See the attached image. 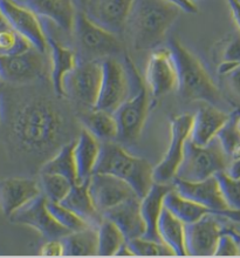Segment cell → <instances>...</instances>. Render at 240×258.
<instances>
[{"mask_svg": "<svg viewBox=\"0 0 240 258\" xmlns=\"http://www.w3.org/2000/svg\"><path fill=\"white\" fill-rule=\"evenodd\" d=\"M67 133L66 120L55 105L47 100H32L14 110L10 135L21 152L44 155L58 150Z\"/></svg>", "mask_w": 240, "mask_h": 258, "instance_id": "cell-1", "label": "cell"}, {"mask_svg": "<svg viewBox=\"0 0 240 258\" xmlns=\"http://www.w3.org/2000/svg\"><path fill=\"white\" fill-rule=\"evenodd\" d=\"M180 12L164 0H136L127 23L136 51L156 47L180 17Z\"/></svg>", "mask_w": 240, "mask_h": 258, "instance_id": "cell-2", "label": "cell"}, {"mask_svg": "<svg viewBox=\"0 0 240 258\" xmlns=\"http://www.w3.org/2000/svg\"><path fill=\"white\" fill-rule=\"evenodd\" d=\"M177 73V91L190 101H204L217 106L221 101L219 88L197 56L178 40L169 45Z\"/></svg>", "mask_w": 240, "mask_h": 258, "instance_id": "cell-3", "label": "cell"}, {"mask_svg": "<svg viewBox=\"0 0 240 258\" xmlns=\"http://www.w3.org/2000/svg\"><path fill=\"white\" fill-rule=\"evenodd\" d=\"M153 167L149 161L134 156L114 141L101 142L94 173L109 174L124 181L142 199L152 187Z\"/></svg>", "mask_w": 240, "mask_h": 258, "instance_id": "cell-4", "label": "cell"}, {"mask_svg": "<svg viewBox=\"0 0 240 258\" xmlns=\"http://www.w3.org/2000/svg\"><path fill=\"white\" fill-rule=\"evenodd\" d=\"M124 64L130 78V92L128 98L113 114L119 129L117 140L130 142L138 139L144 128L149 114L150 100L146 92V86L143 84L134 63L128 56L125 58Z\"/></svg>", "mask_w": 240, "mask_h": 258, "instance_id": "cell-5", "label": "cell"}, {"mask_svg": "<svg viewBox=\"0 0 240 258\" xmlns=\"http://www.w3.org/2000/svg\"><path fill=\"white\" fill-rule=\"evenodd\" d=\"M228 162L230 160L225 155L217 139L206 146L195 145L188 139L175 178L188 182L206 180L219 171L226 170Z\"/></svg>", "mask_w": 240, "mask_h": 258, "instance_id": "cell-6", "label": "cell"}, {"mask_svg": "<svg viewBox=\"0 0 240 258\" xmlns=\"http://www.w3.org/2000/svg\"><path fill=\"white\" fill-rule=\"evenodd\" d=\"M101 67V82L94 108L114 113L128 98L130 78L125 64L117 61L113 56L102 60Z\"/></svg>", "mask_w": 240, "mask_h": 258, "instance_id": "cell-7", "label": "cell"}, {"mask_svg": "<svg viewBox=\"0 0 240 258\" xmlns=\"http://www.w3.org/2000/svg\"><path fill=\"white\" fill-rule=\"evenodd\" d=\"M101 61L98 59L78 63L64 78L62 96H67L78 105L94 108L101 82Z\"/></svg>", "mask_w": 240, "mask_h": 258, "instance_id": "cell-8", "label": "cell"}, {"mask_svg": "<svg viewBox=\"0 0 240 258\" xmlns=\"http://www.w3.org/2000/svg\"><path fill=\"white\" fill-rule=\"evenodd\" d=\"M191 114H181L170 121V141L162 160L153 167L152 177L156 183H170L176 176L191 128Z\"/></svg>", "mask_w": 240, "mask_h": 258, "instance_id": "cell-9", "label": "cell"}, {"mask_svg": "<svg viewBox=\"0 0 240 258\" xmlns=\"http://www.w3.org/2000/svg\"><path fill=\"white\" fill-rule=\"evenodd\" d=\"M0 12L6 24L26 39L32 47L44 54L47 52V33L37 14L12 0H0Z\"/></svg>", "mask_w": 240, "mask_h": 258, "instance_id": "cell-10", "label": "cell"}, {"mask_svg": "<svg viewBox=\"0 0 240 258\" xmlns=\"http://www.w3.org/2000/svg\"><path fill=\"white\" fill-rule=\"evenodd\" d=\"M73 31L80 47L93 56H113L121 52L116 34L95 24L84 12L76 13Z\"/></svg>", "mask_w": 240, "mask_h": 258, "instance_id": "cell-11", "label": "cell"}, {"mask_svg": "<svg viewBox=\"0 0 240 258\" xmlns=\"http://www.w3.org/2000/svg\"><path fill=\"white\" fill-rule=\"evenodd\" d=\"M173 188L185 199L214 210L220 215V217L240 222V213L228 209L221 197L218 182L214 176L198 182H188L174 178Z\"/></svg>", "mask_w": 240, "mask_h": 258, "instance_id": "cell-12", "label": "cell"}, {"mask_svg": "<svg viewBox=\"0 0 240 258\" xmlns=\"http://www.w3.org/2000/svg\"><path fill=\"white\" fill-rule=\"evenodd\" d=\"M44 53L31 47L13 55H0V80L12 85H25L39 80L45 73Z\"/></svg>", "mask_w": 240, "mask_h": 258, "instance_id": "cell-13", "label": "cell"}, {"mask_svg": "<svg viewBox=\"0 0 240 258\" xmlns=\"http://www.w3.org/2000/svg\"><path fill=\"white\" fill-rule=\"evenodd\" d=\"M9 218L14 224L34 229L47 239H60L69 234L49 214L47 200L42 194L18 209Z\"/></svg>", "mask_w": 240, "mask_h": 258, "instance_id": "cell-14", "label": "cell"}, {"mask_svg": "<svg viewBox=\"0 0 240 258\" xmlns=\"http://www.w3.org/2000/svg\"><path fill=\"white\" fill-rule=\"evenodd\" d=\"M93 203L101 215L131 197L137 196L124 181L113 175L93 173L87 180Z\"/></svg>", "mask_w": 240, "mask_h": 258, "instance_id": "cell-15", "label": "cell"}, {"mask_svg": "<svg viewBox=\"0 0 240 258\" xmlns=\"http://www.w3.org/2000/svg\"><path fill=\"white\" fill-rule=\"evenodd\" d=\"M145 81L152 98H162L177 89V73L169 48H159L149 56Z\"/></svg>", "mask_w": 240, "mask_h": 258, "instance_id": "cell-16", "label": "cell"}, {"mask_svg": "<svg viewBox=\"0 0 240 258\" xmlns=\"http://www.w3.org/2000/svg\"><path fill=\"white\" fill-rule=\"evenodd\" d=\"M216 215H206L193 223L185 224L186 256H213L223 228Z\"/></svg>", "mask_w": 240, "mask_h": 258, "instance_id": "cell-17", "label": "cell"}, {"mask_svg": "<svg viewBox=\"0 0 240 258\" xmlns=\"http://www.w3.org/2000/svg\"><path fill=\"white\" fill-rule=\"evenodd\" d=\"M85 14L114 34L127 26L136 0H85Z\"/></svg>", "mask_w": 240, "mask_h": 258, "instance_id": "cell-18", "label": "cell"}, {"mask_svg": "<svg viewBox=\"0 0 240 258\" xmlns=\"http://www.w3.org/2000/svg\"><path fill=\"white\" fill-rule=\"evenodd\" d=\"M40 194V184L33 178H0V211L6 217H10Z\"/></svg>", "mask_w": 240, "mask_h": 258, "instance_id": "cell-19", "label": "cell"}, {"mask_svg": "<svg viewBox=\"0 0 240 258\" xmlns=\"http://www.w3.org/2000/svg\"><path fill=\"white\" fill-rule=\"evenodd\" d=\"M230 115L216 106L202 107L192 115L189 140L198 146L209 145L216 139L220 129L230 119Z\"/></svg>", "mask_w": 240, "mask_h": 258, "instance_id": "cell-20", "label": "cell"}, {"mask_svg": "<svg viewBox=\"0 0 240 258\" xmlns=\"http://www.w3.org/2000/svg\"><path fill=\"white\" fill-rule=\"evenodd\" d=\"M139 201L141 199L138 196H134L102 214L103 217L108 218L120 229L125 241L143 237L145 232V225L139 209Z\"/></svg>", "mask_w": 240, "mask_h": 258, "instance_id": "cell-21", "label": "cell"}, {"mask_svg": "<svg viewBox=\"0 0 240 258\" xmlns=\"http://www.w3.org/2000/svg\"><path fill=\"white\" fill-rule=\"evenodd\" d=\"M19 4L30 9L39 18L51 21L62 31H73L77 13L73 0H21Z\"/></svg>", "mask_w": 240, "mask_h": 258, "instance_id": "cell-22", "label": "cell"}, {"mask_svg": "<svg viewBox=\"0 0 240 258\" xmlns=\"http://www.w3.org/2000/svg\"><path fill=\"white\" fill-rule=\"evenodd\" d=\"M101 142L84 128L74 141L73 155L76 170V183L87 181L94 173Z\"/></svg>", "mask_w": 240, "mask_h": 258, "instance_id": "cell-23", "label": "cell"}, {"mask_svg": "<svg viewBox=\"0 0 240 258\" xmlns=\"http://www.w3.org/2000/svg\"><path fill=\"white\" fill-rule=\"evenodd\" d=\"M173 188L169 183H153L149 191L139 201V209L145 225V232L143 237L158 241L161 239L157 234V221L163 210V200L166 194Z\"/></svg>", "mask_w": 240, "mask_h": 258, "instance_id": "cell-24", "label": "cell"}, {"mask_svg": "<svg viewBox=\"0 0 240 258\" xmlns=\"http://www.w3.org/2000/svg\"><path fill=\"white\" fill-rule=\"evenodd\" d=\"M47 51H49V63H51L49 72H51L52 85L56 94L62 96L63 80L77 64L76 54L73 49L61 45L59 41L48 35Z\"/></svg>", "mask_w": 240, "mask_h": 258, "instance_id": "cell-25", "label": "cell"}, {"mask_svg": "<svg viewBox=\"0 0 240 258\" xmlns=\"http://www.w3.org/2000/svg\"><path fill=\"white\" fill-rule=\"evenodd\" d=\"M60 203L77 215L89 227L96 228L103 218L101 213L93 203L91 194L88 191L87 181L73 184L66 197Z\"/></svg>", "mask_w": 240, "mask_h": 258, "instance_id": "cell-26", "label": "cell"}, {"mask_svg": "<svg viewBox=\"0 0 240 258\" xmlns=\"http://www.w3.org/2000/svg\"><path fill=\"white\" fill-rule=\"evenodd\" d=\"M157 234L161 242L169 246L175 256H186L185 224L166 208L157 221Z\"/></svg>", "mask_w": 240, "mask_h": 258, "instance_id": "cell-27", "label": "cell"}, {"mask_svg": "<svg viewBox=\"0 0 240 258\" xmlns=\"http://www.w3.org/2000/svg\"><path fill=\"white\" fill-rule=\"evenodd\" d=\"M163 206L184 224L193 223V222L200 220L206 215H216V216L220 217V215L214 210H211L209 208L200 206L191 200L183 197L174 188H171L166 194Z\"/></svg>", "mask_w": 240, "mask_h": 258, "instance_id": "cell-28", "label": "cell"}, {"mask_svg": "<svg viewBox=\"0 0 240 258\" xmlns=\"http://www.w3.org/2000/svg\"><path fill=\"white\" fill-rule=\"evenodd\" d=\"M80 120L86 131L91 133L100 142L117 140L119 129L113 113L91 108L81 114Z\"/></svg>", "mask_w": 240, "mask_h": 258, "instance_id": "cell-29", "label": "cell"}, {"mask_svg": "<svg viewBox=\"0 0 240 258\" xmlns=\"http://www.w3.org/2000/svg\"><path fill=\"white\" fill-rule=\"evenodd\" d=\"M61 242L63 256H96L98 253V234L94 227L69 232L61 238Z\"/></svg>", "mask_w": 240, "mask_h": 258, "instance_id": "cell-30", "label": "cell"}, {"mask_svg": "<svg viewBox=\"0 0 240 258\" xmlns=\"http://www.w3.org/2000/svg\"><path fill=\"white\" fill-rule=\"evenodd\" d=\"M73 147L74 142L61 146L54 155L42 164L40 173L61 175V176L68 178L73 183H76V170H75Z\"/></svg>", "mask_w": 240, "mask_h": 258, "instance_id": "cell-31", "label": "cell"}, {"mask_svg": "<svg viewBox=\"0 0 240 258\" xmlns=\"http://www.w3.org/2000/svg\"><path fill=\"white\" fill-rule=\"evenodd\" d=\"M98 234V253L96 256H115L120 246L125 242L121 230L109 221L103 217L96 227Z\"/></svg>", "mask_w": 240, "mask_h": 258, "instance_id": "cell-32", "label": "cell"}, {"mask_svg": "<svg viewBox=\"0 0 240 258\" xmlns=\"http://www.w3.org/2000/svg\"><path fill=\"white\" fill-rule=\"evenodd\" d=\"M39 184L41 194L46 197V200L49 202L60 203L75 183L61 175L40 173Z\"/></svg>", "mask_w": 240, "mask_h": 258, "instance_id": "cell-33", "label": "cell"}, {"mask_svg": "<svg viewBox=\"0 0 240 258\" xmlns=\"http://www.w3.org/2000/svg\"><path fill=\"white\" fill-rule=\"evenodd\" d=\"M216 139L228 160L240 159V133L235 126V112L231 114L230 119L220 129Z\"/></svg>", "mask_w": 240, "mask_h": 258, "instance_id": "cell-34", "label": "cell"}, {"mask_svg": "<svg viewBox=\"0 0 240 258\" xmlns=\"http://www.w3.org/2000/svg\"><path fill=\"white\" fill-rule=\"evenodd\" d=\"M31 47L30 42L11 28L6 21L0 24V55L19 54Z\"/></svg>", "mask_w": 240, "mask_h": 258, "instance_id": "cell-35", "label": "cell"}, {"mask_svg": "<svg viewBox=\"0 0 240 258\" xmlns=\"http://www.w3.org/2000/svg\"><path fill=\"white\" fill-rule=\"evenodd\" d=\"M218 187L228 209L240 213V180H234L225 171H219L214 175Z\"/></svg>", "mask_w": 240, "mask_h": 258, "instance_id": "cell-36", "label": "cell"}, {"mask_svg": "<svg viewBox=\"0 0 240 258\" xmlns=\"http://www.w3.org/2000/svg\"><path fill=\"white\" fill-rule=\"evenodd\" d=\"M47 209L49 214L52 215V217L58 222L61 227L69 232L78 231L89 227L84 220H81L77 215H75L68 208L63 207L61 203L49 202V201H47Z\"/></svg>", "mask_w": 240, "mask_h": 258, "instance_id": "cell-37", "label": "cell"}, {"mask_svg": "<svg viewBox=\"0 0 240 258\" xmlns=\"http://www.w3.org/2000/svg\"><path fill=\"white\" fill-rule=\"evenodd\" d=\"M127 244L132 256H175L173 250L164 243L144 237L129 239Z\"/></svg>", "mask_w": 240, "mask_h": 258, "instance_id": "cell-38", "label": "cell"}, {"mask_svg": "<svg viewBox=\"0 0 240 258\" xmlns=\"http://www.w3.org/2000/svg\"><path fill=\"white\" fill-rule=\"evenodd\" d=\"M219 62H232L240 64V33H235L227 38L220 47Z\"/></svg>", "mask_w": 240, "mask_h": 258, "instance_id": "cell-39", "label": "cell"}, {"mask_svg": "<svg viewBox=\"0 0 240 258\" xmlns=\"http://www.w3.org/2000/svg\"><path fill=\"white\" fill-rule=\"evenodd\" d=\"M213 256H240V243L231 234H221Z\"/></svg>", "mask_w": 240, "mask_h": 258, "instance_id": "cell-40", "label": "cell"}, {"mask_svg": "<svg viewBox=\"0 0 240 258\" xmlns=\"http://www.w3.org/2000/svg\"><path fill=\"white\" fill-rule=\"evenodd\" d=\"M223 78L225 79V84H226L228 92L231 93L235 101L240 103V66L228 74L224 75Z\"/></svg>", "mask_w": 240, "mask_h": 258, "instance_id": "cell-41", "label": "cell"}, {"mask_svg": "<svg viewBox=\"0 0 240 258\" xmlns=\"http://www.w3.org/2000/svg\"><path fill=\"white\" fill-rule=\"evenodd\" d=\"M41 256H48V257H60L63 256V245L60 239H47L45 244L41 246L40 250Z\"/></svg>", "mask_w": 240, "mask_h": 258, "instance_id": "cell-42", "label": "cell"}, {"mask_svg": "<svg viewBox=\"0 0 240 258\" xmlns=\"http://www.w3.org/2000/svg\"><path fill=\"white\" fill-rule=\"evenodd\" d=\"M164 2L170 4V5H173L175 7H177L181 12L193 14V13H197V11H198L196 3L191 2V0H164Z\"/></svg>", "mask_w": 240, "mask_h": 258, "instance_id": "cell-43", "label": "cell"}, {"mask_svg": "<svg viewBox=\"0 0 240 258\" xmlns=\"http://www.w3.org/2000/svg\"><path fill=\"white\" fill-rule=\"evenodd\" d=\"M227 5L230 7L232 19H233L235 26L238 28V32L240 33V3L237 0H226Z\"/></svg>", "mask_w": 240, "mask_h": 258, "instance_id": "cell-44", "label": "cell"}, {"mask_svg": "<svg viewBox=\"0 0 240 258\" xmlns=\"http://www.w3.org/2000/svg\"><path fill=\"white\" fill-rule=\"evenodd\" d=\"M225 173L234 180H240V159L230 161Z\"/></svg>", "mask_w": 240, "mask_h": 258, "instance_id": "cell-45", "label": "cell"}, {"mask_svg": "<svg viewBox=\"0 0 240 258\" xmlns=\"http://www.w3.org/2000/svg\"><path fill=\"white\" fill-rule=\"evenodd\" d=\"M115 256H120V257H122V256H132V252H131V250L129 249V246L127 244V241H125L123 244L120 246V249L117 250Z\"/></svg>", "mask_w": 240, "mask_h": 258, "instance_id": "cell-46", "label": "cell"}, {"mask_svg": "<svg viewBox=\"0 0 240 258\" xmlns=\"http://www.w3.org/2000/svg\"><path fill=\"white\" fill-rule=\"evenodd\" d=\"M235 126H237L238 131L240 133V110L235 112Z\"/></svg>", "mask_w": 240, "mask_h": 258, "instance_id": "cell-47", "label": "cell"}, {"mask_svg": "<svg viewBox=\"0 0 240 258\" xmlns=\"http://www.w3.org/2000/svg\"><path fill=\"white\" fill-rule=\"evenodd\" d=\"M3 117V107H2V100H0V121H2Z\"/></svg>", "mask_w": 240, "mask_h": 258, "instance_id": "cell-48", "label": "cell"}, {"mask_svg": "<svg viewBox=\"0 0 240 258\" xmlns=\"http://www.w3.org/2000/svg\"><path fill=\"white\" fill-rule=\"evenodd\" d=\"M4 21H5V20H4V18H3V14H2V12H0V24L4 23Z\"/></svg>", "mask_w": 240, "mask_h": 258, "instance_id": "cell-49", "label": "cell"}, {"mask_svg": "<svg viewBox=\"0 0 240 258\" xmlns=\"http://www.w3.org/2000/svg\"><path fill=\"white\" fill-rule=\"evenodd\" d=\"M12 2H16V3H20L21 0H12Z\"/></svg>", "mask_w": 240, "mask_h": 258, "instance_id": "cell-50", "label": "cell"}, {"mask_svg": "<svg viewBox=\"0 0 240 258\" xmlns=\"http://www.w3.org/2000/svg\"><path fill=\"white\" fill-rule=\"evenodd\" d=\"M191 2H193V3H197V2H200V0H191Z\"/></svg>", "mask_w": 240, "mask_h": 258, "instance_id": "cell-51", "label": "cell"}, {"mask_svg": "<svg viewBox=\"0 0 240 258\" xmlns=\"http://www.w3.org/2000/svg\"><path fill=\"white\" fill-rule=\"evenodd\" d=\"M237 2H239V3H240V0H237Z\"/></svg>", "mask_w": 240, "mask_h": 258, "instance_id": "cell-52", "label": "cell"}, {"mask_svg": "<svg viewBox=\"0 0 240 258\" xmlns=\"http://www.w3.org/2000/svg\"><path fill=\"white\" fill-rule=\"evenodd\" d=\"M239 243H240V242H239Z\"/></svg>", "mask_w": 240, "mask_h": 258, "instance_id": "cell-53", "label": "cell"}]
</instances>
